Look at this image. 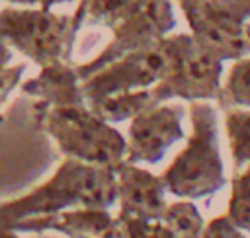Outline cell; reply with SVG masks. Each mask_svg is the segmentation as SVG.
I'll list each match as a JSON object with an SVG mask.
<instances>
[{
  "label": "cell",
  "mask_w": 250,
  "mask_h": 238,
  "mask_svg": "<svg viewBox=\"0 0 250 238\" xmlns=\"http://www.w3.org/2000/svg\"><path fill=\"white\" fill-rule=\"evenodd\" d=\"M117 203L115 170L66 158L55 174L29 193L0 203V234L12 224L66 209H111Z\"/></svg>",
  "instance_id": "6da1fadb"
},
{
  "label": "cell",
  "mask_w": 250,
  "mask_h": 238,
  "mask_svg": "<svg viewBox=\"0 0 250 238\" xmlns=\"http://www.w3.org/2000/svg\"><path fill=\"white\" fill-rule=\"evenodd\" d=\"M191 135L160 174L164 187L178 199H205L227 185L225 162L219 148L217 109L211 101H191Z\"/></svg>",
  "instance_id": "7a4b0ae2"
},
{
  "label": "cell",
  "mask_w": 250,
  "mask_h": 238,
  "mask_svg": "<svg viewBox=\"0 0 250 238\" xmlns=\"http://www.w3.org/2000/svg\"><path fill=\"white\" fill-rule=\"evenodd\" d=\"M33 111L39 127L66 158L107 168H115L127 158V139L88 105H49L37 101Z\"/></svg>",
  "instance_id": "3957f363"
},
{
  "label": "cell",
  "mask_w": 250,
  "mask_h": 238,
  "mask_svg": "<svg viewBox=\"0 0 250 238\" xmlns=\"http://www.w3.org/2000/svg\"><path fill=\"white\" fill-rule=\"evenodd\" d=\"M166 55V72L150 88L154 103L168 99L217 101L223 88V60L203 51L191 33L166 35L160 41Z\"/></svg>",
  "instance_id": "277c9868"
},
{
  "label": "cell",
  "mask_w": 250,
  "mask_h": 238,
  "mask_svg": "<svg viewBox=\"0 0 250 238\" xmlns=\"http://www.w3.org/2000/svg\"><path fill=\"white\" fill-rule=\"evenodd\" d=\"M78 29L74 14L61 16L47 8L0 10V39L41 66L66 62Z\"/></svg>",
  "instance_id": "5b68a950"
},
{
  "label": "cell",
  "mask_w": 250,
  "mask_h": 238,
  "mask_svg": "<svg viewBox=\"0 0 250 238\" xmlns=\"http://www.w3.org/2000/svg\"><path fill=\"white\" fill-rule=\"evenodd\" d=\"M176 27V16L170 0H133L127 16L113 27V39L107 47L86 64L76 66L80 80L109 64L111 60L154 47Z\"/></svg>",
  "instance_id": "8992f818"
},
{
  "label": "cell",
  "mask_w": 250,
  "mask_h": 238,
  "mask_svg": "<svg viewBox=\"0 0 250 238\" xmlns=\"http://www.w3.org/2000/svg\"><path fill=\"white\" fill-rule=\"evenodd\" d=\"M160 41L150 49L123 55L82 80L86 103L90 105L109 96L148 90L156 86L162 80L168 64Z\"/></svg>",
  "instance_id": "52a82bcc"
},
{
  "label": "cell",
  "mask_w": 250,
  "mask_h": 238,
  "mask_svg": "<svg viewBox=\"0 0 250 238\" xmlns=\"http://www.w3.org/2000/svg\"><path fill=\"white\" fill-rule=\"evenodd\" d=\"M195 43L219 60H238L250 55V21L227 10L219 0L182 8Z\"/></svg>",
  "instance_id": "ba28073f"
},
{
  "label": "cell",
  "mask_w": 250,
  "mask_h": 238,
  "mask_svg": "<svg viewBox=\"0 0 250 238\" xmlns=\"http://www.w3.org/2000/svg\"><path fill=\"white\" fill-rule=\"evenodd\" d=\"M184 107L158 103L131 119L127 160L133 164H158L166 152L184 139Z\"/></svg>",
  "instance_id": "9c48e42d"
},
{
  "label": "cell",
  "mask_w": 250,
  "mask_h": 238,
  "mask_svg": "<svg viewBox=\"0 0 250 238\" xmlns=\"http://www.w3.org/2000/svg\"><path fill=\"white\" fill-rule=\"evenodd\" d=\"M117 178V217L137 220H160L166 211V187L162 176H156L127 158L115 168Z\"/></svg>",
  "instance_id": "30bf717a"
},
{
  "label": "cell",
  "mask_w": 250,
  "mask_h": 238,
  "mask_svg": "<svg viewBox=\"0 0 250 238\" xmlns=\"http://www.w3.org/2000/svg\"><path fill=\"white\" fill-rule=\"evenodd\" d=\"M8 232H61L68 238H127L119 217L109 215V209H66L53 215L29 217L10 226Z\"/></svg>",
  "instance_id": "8fae6325"
},
{
  "label": "cell",
  "mask_w": 250,
  "mask_h": 238,
  "mask_svg": "<svg viewBox=\"0 0 250 238\" xmlns=\"http://www.w3.org/2000/svg\"><path fill=\"white\" fill-rule=\"evenodd\" d=\"M21 92L49 105H88L76 68L64 60L41 66L35 78L21 84Z\"/></svg>",
  "instance_id": "7c38bea8"
},
{
  "label": "cell",
  "mask_w": 250,
  "mask_h": 238,
  "mask_svg": "<svg viewBox=\"0 0 250 238\" xmlns=\"http://www.w3.org/2000/svg\"><path fill=\"white\" fill-rule=\"evenodd\" d=\"M152 105H158V103H154L150 88H148V90L109 96L105 99L90 103L88 107L96 115H100L102 119H105L107 123L113 125V123H121V121H131L133 117H137L139 113H143L145 109H148Z\"/></svg>",
  "instance_id": "4fadbf2b"
},
{
  "label": "cell",
  "mask_w": 250,
  "mask_h": 238,
  "mask_svg": "<svg viewBox=\"0 0 250 238\" xmlns=\"http://www.w3.org/2000/svg\"><path fill=\"white\" fill-rule=\"evenodd\" d=\"M225 133L232 158V170L250 164V109H225Z\"/></svg>",
  "instance_id": "5bb4252c"
},
{
  "label": "cell",
  "mask_w": 250,
  "mask_h": 238,
  "mask_svg": "<svg viewBox=\"0 0 250 238\" xmlns=\"http://www.w3.org/2000/svg\"><path fill=\"white\" fill-rule=\"evenodd\" d=\"M217 103L223 109L229 107H246L250 109V59L242 57L232 62L223 82Z\"/></svg>",
  "instance_id": "9a60e30c"
},
{
  "label": "cell",
  "mask_w": 250,
  "mask_h": 238,
  "mask_svg": "<svg viewBox=\"0 0 250 238\" xmlns=\"http://www.w3.org/2000/svg\"><path fill=\"white\" fill-rule=\"evenodd\" d=\"M133 0H80L74 10V18L80 23H96L105 27H115L129 12Z\"/></svg>",
  "instance_id": "2e32d148"
},
{
  "label": "cell",
  "mask_w": 250,
  "mask_h": 238,
  "mask_svg": "<svg viewBox=\"0 0 250 238\" xmlns=\"http://www.w3.org/2000/svg\"><path fill=\"white\" fill-rule=\"evenodd\" d=\"M227 217L234 226L250 234V164L232 170Z\"/></svg>",
  "instance_id": "e0dca14e"
},
{
  "label": "cell",
  "mask_w": 250,
  "mask_h": 238,
  "mask_svg": "<svg viewBox=\"0 0 250 238\" xmlns=\"http://www.w3.org/2000/svg\"><path fill=\"white\" fill-rule=\"evenodd\" d=\"M160 220L168 228H172L180 238H201V232L205 226L199 209L189 199L168 203Z\"/></svg>",
  "instance_id": "ac0fdd59"
},
{
  "label": "cell",
  "mask_w": 250,
  "mask_h": 238,
  "mask_svg": "<svg viewBox=\"0 0 250 238\" xmlns=\"http://www.w3.org/2000/svg\"><path fill=\"white\" fill-rule=\"evenodd\" d=\"M127 232V238H180L172 228H168L162 220H137L125 218L121 220Z\"/></svg>",
  "instance_id": "d6986e66"
},
{
  "label": "cell",
  "mask_w": 250,
  "mask_h": 238,
  "mask_svg": "<svg viewBox=\"0 0 250 238\" xmlns=\"http://www.w3.org/2000/svg\"><path fill=\"white\" fill-rule=\"evenodd\" d=\"M201 238H248L244 230L234 226L227 215L213 217L209 222H205Z\"/></svg>",
  "instance_id": "ffe728a7"
},
{
  "label": "cell",
  "mask_w": 250,
  "mask_h": 238,
  "mask_svg": "<svg viewBox=\"0 0 250 238\" xmlns=\"http://www.w3.org/2000/svg\"><path fill=\"white\" fill-rule=\"evenodd\" d=\"M25 72V64H16V66H2L0 68V107L8 99V96L20 86L21 78Z\"/></svg>",
  "instance_id": "44dd1931"
},
{
  "label": "cell",
  "mask_w": 250,
  "mask_h": 238,
  "mask_svg": "<svg viewBox=\"0 0 250 238\" xmlns=\"http://www.w3.org/2000/svg\"><path fill=\"white\" fill-rule=\"evenodd\" d=\"M227 10L236 14L238 18L250 21V0H219Z\"/></svg>",
  "instance_id": "7402d4cb"
},
{
  "label": "cell",
  "mask_w": 250,
  "mask_h": 238,
  "mask_svg": "<svg viewBox=\"0 0 250 238\" xmlns=\"http://www.w3.org/2000/svg\"><path fill=\"white\" fill-rule=\"evenodd\" d=\"M10 4H21V6H35V8H47L51 10V6L55 4H62V2H70V0H6Z\"/></svg>",
  "instance_id": "603a6c76"
},
{
  "label": "cell",
  "mask_w": 250,
  "mask_h": 238,
  "mask_svg": "<svg viewBox=\"0 0 250 238\" xmlns=\"http://www.w3.org/2000/svg\"><path fill=\"white\" fill-rule=\"evenodd\" d=\"M12 59V49L6 41L0 39V68L2 66H8V60Z\"/></svg>",
  "instance_id": "cb8c5ba5"
},
{
  "label": "cell",
  "mask_w": 250,
  "mask_h": 238,
  "mask_svg": "<svg viewBox=\"0 0 250 238\" xmlns=\"http://www.w3.org/2000/svg\"><path fill=\"white\" fill-rule=\"evenodd\" d=\"M0 238H20L16 232H4V234H0Z\"/></svg>",
  "instance_id": "d4e9b609"
}]
</instances>
